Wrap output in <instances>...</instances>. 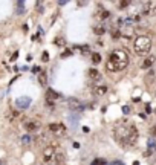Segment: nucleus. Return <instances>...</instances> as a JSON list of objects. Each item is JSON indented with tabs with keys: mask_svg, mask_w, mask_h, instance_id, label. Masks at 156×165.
<instances>
[{
	"mask_svg": "<svg viewBox=\"0 0 156 165\" xmlns=\"http://www.w3.org/2000/svg\"><path fill=\"white\" fill-rule=\"evenodd\" d=\"M23 127H25L26 131L35 133V131H38V130L42 128V122H40L38 119H26V121L23 122Z\"/></svg>",
	"mask_w": 156,
	"mask_h": 165,
	"instance_id": "39448f33",
	"label": "nucleus"
},
{
	"mask_svg": "<svg viewBox=\"0 0 156 165\" xmlns=\"http://www.w3.org/2000/svg\"><path fill=\"white\" fill-rule=\"evenodd\" d=\"M64 43H66V41H64V38H60V37H58V38H55V45H61V46H64Z\"/></svg>",
	"mask_w": 156,
	"mask_h": 165,
	"instance_id": "4be33fe9",
	"label": "nucleus"
},
{
	"mask_svg": "<svg viewBox=\"0 0 156 165\" xmlns=\"http://www.w3.org/2000/svg\"><path fill=\"white\" fill-rule=\"evenodd\" d=\"M118 6H119L121 9H124V8L130 6V2H129V0H124V2H119V3H118Z\"/></svg>",
	"mask_w": 156,
	"mask_h": 165,
	"instance_id": "6ab92c4d",
	"label": "nucleus"
},
{
	"mask_svg": "<svg viewBox=\"0 0 156 165\" xmlns=\"http://www.w3.org/2000/svg\"><path fill=\"white\" fill-rule=\"evenodd\" d=\"M16 104H17V107H19V109H23V110H25V109H28V107H29L31 99H29V98H20V99H17V102H16Z\"/></svg>",
	"mask_w": 156,
	"mask_h": 165,
	"instance_id": "9d476101",
	"label": "nucleus"
},
{
	"mask_svg": "<svg viewBox=\"0 0 156 165\" xmlns=\"http://www.w3.org/2000/svg\"><path fill=\"white\" fill-rule=\"evenodd\" d=\"M107 90H109V87L106 84H96L93 89V95L95 96H104L107 93Z\"/></svg>",
	"mask_w": 156,
	"mask_h": 165,
	"instance_id": "6e6552de",
	"label": "nucleus"
},
{
	"mask_svg": "<svg viewBox=\"0 0 156 165\" xmlns=\"http://www.w3.org/2000/svg\"><path fill=\"white\" fill-rule=\"evenodd\" d=\"M69 107H71L72 112H81V110L84 109L83 102H81L80 99H77V98H71V99H69Z\"/></svg>",
	"mask_w": 156,
	"mask_h": 165,
	"instance_id": "0eeeda50",
	"label": "nucleus"
},
{
	"mask_svg": "<svg viewBox=\"0 0 156 165\" xmlns=\"http://www.w3.org/2000/svg\"><path fill=\"white\" fill-rule=\"evenodd\" d=\"M87 75H89V78H90V80H93V81L101 80V74H100V70H98V69H95V67H90V69L87 70Z\"/></svg>",
	"mask_w": 156,
	"mask_h": 165,
	"instance_id": "1a4fd4ad",
	"label": "nucleus"
},
{
	"mask_svg": "<svg viewBox=\"0 0 156 165\" xmlns=\"http://www.w3.org/2000/svg\"><path fill=\"white\" fill-rule=\"evenodd\" d=\"M46 96H48L49 101H51V99H60V98H61V93L55 92L54 89H48V90H46Z\"/></svg>",
	"mask_w": 156,
	"mask_h": 165,
	"instance_id": "9b49d317",
	"label": "nucleus"
},
{
	"mask_svg": "<svg viewBox=\"0 0 156 165\" xmlns=\"http://www.w3.org/2000/svg\"><path fill=\"white\" fill-rule=\"evenodd\" d=\"M109 17H110V13L106 11V9H101V13H100V19H101V20H106V19H109Z\"/></svg>",
	"mask_w": 156,
	"mask_h": 165,
	"instance_id": "f3484780",
	"label": "nucleus"
},
{
	"mask_svg": "<svg viewBox=\"0 0 156 165\" xmlns=\"http://www.w3.org/2000/svg\"><path fill=\"white\" fill-rule=\"evenodd\" d=\"M38 81H40L42 86L46 84V74H45V72H38Z\"/></svg>",
	"mask_w": 156,
	"mask_h": 165,
	"instance_id": "2eb2a0df",
	"label": "nucleus"
},
{
	"mask_svg": "<svg viewBox=\"0 0 156 165\" xmlns=\"http://www.w3.org/2000/svg\"><path fill=\"white\" fill-rule=\"evenodd\" d=\"M133 49L138 55H147L151 49V40L150 37L147 35H139L135 38V43H133Z\"/></svg>",
	"mask_w": 156,
	"mask_h": 165,
	"instance_id": "20e7f679",
	"label": "nucleus"
},
{
	"mask_svg": "<svg viewBox=\"0 0 156 165\" xmlns=\"http://www.w3.org/2000/svg\"><path fill=\"white\" fill-rule=\"evenodd\" d=\"M42 61H45V63L49 61V54H48V52H43V54H42Z\"/></svg>",
	"mask_w": 156,
	"mask_h": 165,
	"instance_id": "aec40b11",
	"label": "nucleus"
},
{
	"mask_svg": "<svg viewBox=\"0 0 156 165\" xmlns=\"http://www.w3.org/2000/svg\"><path fill=\"white\" fill-rule=\"evenodd\" d=\"M32 72H34V74H38L40 69H38V67H32Z\"/></svg>",
	"mask_w": 156,
	"mask_h": 165,
	"instance_id": "cd10ccee",
	"label": "nucleus"
},
{
	"mask_svg": "<svg viewBox=\"0 0 156 165\" xmlns=\"http://www.w3.org/2000/svg\"><path fill=\"white\" fill-rule=\"evenodd\" d=\"M129 66V54L124 49H115L109 55V61L106 63L107 72H119Z\"/></svg>",
	"mask_w": 156,
	"mask_h": 165,
	"instance_id": "f03ea898",
	"label": "nucleus"
},
{
	"mask_svg": "<svg viewBox=\"0 0 156 165\" xmlns=\"http://www.w3.org/2000/svg\"><path fill=\"white\" fill-rule=\"evenodd\" d=\"M42 157H43V162L46 165H60L63 162V154L54 145L45 147L43 148V153H42Z\"/></svg>",
	"mask_w": 156,
	"mask_h": 165,
	"instance_id": "7ed1b4c3",
	"label": "nucleus"
},
{
	"mask_svg": "<svg viewBox=\"0 0 156 165\" xmlns=\"http://www.w3.org/2000/svg\"><path fill=\"white\" fill-rule=\"evenodd\" d=\"M8 116H9V119H11V121H14V119L19 116V112H17V110H11V112L8 113Z\"/></svg>",
	"mask_w": 156,
	"mask_h": 165,
	"instance_id": "a211bd4d",
	"label": "nucleus"
},
{
	"mask_svg": "<svg viewBox=\"0 0 156 165\" xmlns=\"http://www.w3.org/2000/svg\"><path fill=\"white\" fill-rule=\"evenodd\" d=\"M35 5H37V9H38V13L42 14V13H43V2H37Z\"/></svg>",
	"mask_w": 156,
	"mask_h": 165,
	"instance_id": "412c9836",
	"label": "nucleus"
},
{
	"mask_svg": "<svg viewBox=\"0 0 156 165\" xmlns=\"http://www.w3.org/2000/svg\"><path fill=\"white\" fill-rule=\"evenodd\" d=\"M115 138L124 145H135L138 141V130L132 124L119 122L115 127Z\"/></svg>",
	"mask_w": 156,
	"mask_h": 165,
	"instance_id": "f257e3e1",
	"label": "nucleus"
},
{
	"mask_svg": "<svg viewBox=\"0 0 156 165\" xmlns=\"http://www.w3.org/2000/svg\"><path fill=\"white\" fill-rule=\"evenodd\" d=\"M150 133H151V135H153V136H156V127H153V128H151V130H150Z\"/></svg>",
	"mask_w": 156,
	"mask_h": 165,
	"instance_id": "bb28decb",
	"label": "nucleus"
},
{
	"mask_svg": "<svg viewBox=\"0 0 156 165\" xmlns=\"http://www.w3.org/2000/svg\"><path fill=\"white\" fill-rule=\"evenodd\" d=\"M154 60H156V58H154L153 55L147 57V58H145V60L142 61V69H148V67H150V66H151V64L154 63Z\"/></svg>",
	"mask_w": 156,
	"mask_h": 165,
	"instance_id": "ddd939ff",
	"label": "nucleus"
},
{
	"mask_svg": "<svg viewBox=\"0 0 156 165\" xmlns=\"http://www.w3.org/2000/svg\"><path fill=\"white\" fill-rule=\"evenodd\" d=\"M95 32H96L98 35H101V34H104V28H101V26H98V28H95Z\"/></svg>",
	"mask_w": 156,
	"mask_h": 165,
	"instance_id": "5701e85b",
	"label": "nucleus"
},
{
	"mask_svg": "<svg viewBox=\"0 0 156 165\" xmlns=\"http://www.w3.org/2000/svg\"><path fill=\"white\" fill-rule=\"evenodd\" d=\"M22 141H23V144H28V142L31 141V138H29V136H25V138H22Z\"/></svg>",
	"mask_w": 156,
	"mask_h": 165,
	"instance_id": "a878e982",
	"label": "nucleus"
},
{
	"mask_svg": "<svg viewBox=\"0 0 156 165\" xmlns=\"http://www.w3.org/2000/svg\"><path fill=\"white\" fill-rule=\"evenodd\" d=\"M37 142L45 144V145L48 147V142H49V133H40L38 138H37Z\"/></svg>",
	"mask_w": 156,
	"mask_h": 165,
	"instance_id": "f8f14e48",
	"label": "nucleus"
},
{
	"mask_svg": "<svg viewBox=\"0 0 156 165\" xmlns=\"http://www.w3.org/2000/svg\"><path fill=\"white\" fill-rule=\"evenodd\" d=\"M148 147H150V150H156V144H154L153 141H150V142H148Z\"/></svg>",
	"mask_w": 156,
	"mask_h": 165,
	"instance_id": "393cba45",
	"label": "nucleus"
},
{
	"mask_svg": "<svg viewBox=\"0 0 156 165\" xmlns=\"http://www.w3.org/2000/svg\"><path fill=\"white\" fill-rule=\"evenodd\" d=\"M48 128H49L51 133H54V135H57V136H64V135H66V127H64L63 124H60V122L49 124Z\"/></svg>",
	"mask_w": 156,
	"mask_h": 165,
	"instance_id": "423d86ee",
	"label": "nucleus"
},
{
	"mask_svg": "<svg viewBox=\"0 0 156 165\" xmlns=\"http://www.w3.org/2000/svg\"><path fill=\"white\" fill-rule=\"evenodd\" d=\"M100 61H101V55H100L98 52L92 54V63H93V64H98Z\"/></svg>",
	"mask_w": 156,
	"mask_h": 165,
	"instance_id": "4468645a",
	"label": "nucleus"
},
{
	"mask_svg": "<svg viewBox=\"0 0 156 165\" xmlns=\"http://www.w3.org/2000/svg\"><path fill=\"white\" fill-rule=\"evenodd\" d=\"M23 13H25V3L17 2V14H23Z\"/></svg>",
	"mask_w": 156,
	"mask_h": 165,
	"instance_id": "dca6fc26",
	"label": "nucleus"
},
{
	"mask_svg": "<svg viewBox=\"0 0 156 165\" xmlns=\"http://www.w3.org/2000/svg\"><path fill=\"white\" fill-rule=\"evenodd\" d=\"M80 49H81V52H89V46H87V45H84V46H80Z\"/></svg>",
	"mask_w": 156,
	"mask_h": 165,
	"instance_id": "b1692460",
	"label": "nucleus"
}]
</instances>
